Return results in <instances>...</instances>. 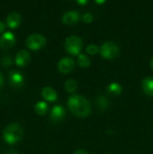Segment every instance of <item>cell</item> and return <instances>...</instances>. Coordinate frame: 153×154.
<instances>
[{"label":"cell","instance_id":"ba28073f","mask_svg":"<svg viewBox=\"0 0 153 154\" xmlns=\"http://www.w3.org/2000/svg\"><path fill=\"white\" fill-rule=\"evenodd\" d=\"M15 43L14 34L11 32H5L0 37V47L4 50L10 49Z\"/></svg>","mask_w":153,"mask_h":154},{"label":"cell","instance_id":"6da1fadb","mask_svg":"<svg viewBox=\"0 0 153 154\" xmlns=\"http://www.w3.org/2000/svg\"><path fill=\"white\" fill-rule=\"evenodd\" d=\"M68 106L70 112L78 117H87L91 114V104L84 97L72 95L68 99Z\"/></svg>","mask_w":153,"mask_h":154},{"label":"cell","instance_id":"9a60e30c","mask_svg":"<svg viewBox=\"0 0 153 154\" xmlns=\"http://www.w3.org/2000/svg\"><path fill=\"white\" fill-rule=\"evenodd\" d=\"M107 92L113 96H120L123 92V88L119 83L112 82L107 86Z\"/></svg>","mask_w":153,"mask_h":154},{"label":"cell","instance_id":"5bb4252c","mask_svg":"<svg viewBox=\"0 0 153 154\" xmlns=\"http://www.w3.org/2000/svg\"><path fill=\"white\" fill-rule=\"evenodd\" d=\"M142 87L146 95L153 97V77L145 78L142 82Z\"/></svg>","mask_w":153,"mask_h":154},{"label":"cell","instance_id":"484cf974","mask_svg":"<svg viewBox=\"0 0 153 154\" xmlns=\"http://www.w3.org/2000/svg\"><path fill=\"white\" fill-rule=\"evenodd\" d=\"M5 154H18V152L15 151V150H14V149H11V150H8Z\"/></svg>","mask_w":153,"mask_h":154},{"label":"cell","instance_id":"cb8c5ba5","mask_svg":"<svg viewBox=\"0 0 153 154\" xmlns=\"http://www.w3.org/2000/svg\"><path fill=\"white\" fill-rule=\"evenodd\" d=\"M5 29V23H4V22L0 21V32H4Z\"/></svg>","mask_w":153,"mask_h":154},{"label":"cell","instance_id":"2e32d148","mask_svg":"<svg viewBox=\"0 0 153 154\" xmlns=\"http://www.w3.org/2000/svg\"><path fill=\"white\" fill-rule=\"evenodd\" d=\"M65 90L69 93H75L78 90V83L73 79H69L64 83Z\"/></svg>","mask_w":153,"mask_h":154},{"label":"cell","instance_id":"ac0fdd59","mask_svg":"<svg viewBox=\"0 0 153 154\" xmlns=\"http://www.w3.org/2000/svg\"><path fill=\"white\" fill-rule=\"evenodd\" d=\"M34 110L35 112L40 115V116H43L47 113L48 111V105L47 103L43 102V101H39L35 104L34 106Z\"/></svg>","mask_w":153,"mask_h":154},{"label":"cell","instance_id":"7c38bea8","mask_svg":"<svg viewBox=\"0 0 153 154\" xmlns=\"http://www.w3.org/2000/svg\"><path fill=\"white\" fill-rule=\"evenodd\" d=\"M21 20V14L18 12H11L6 17V23L10 28H15L20 24Z\"/></svg>","mask_w":153,"mask_h":154},{"label":"cell","instance_id":"f1b7e54d","mask_svg":"<svg viewBox=\"0 0 153 154\" xmlns=\"http://www.w3.org/2000/svg\"><path fill=\"white\" fill-rule=\"evenodd\" d=\"M151 69H153V58L151 59Z\"/></svg>","mask_w":153,"mask_h":154},{"label":"cell","instance_id":"d6986e66","mask_svg":"<svg viewBox=\"0 0 153 154\" xmlns=\"http://www.w3.org/2000/svg\"><path fill=\"white\" fill-rule=\"evenodd\" d=\"M96 105H97L98 108H100L102 110H105L108 106V100H107V98L106 97L100 96L96 99Z\"/></svg>","mask_w":153,"mask_h":154},{"label":"cell","instance_id":"7402d4cb","mask_svg":"<svg viewBox=\"0 0 153 154\" xmlns=\"http://www.w3.org/2000/svg\"><path fill=\"white\" fill-rule=\"evenodd\" d=\"M93 19H94V16H93V14L91 13H85L83 14V16H82V21L84 23H92Z\"/></svg>","mask_w":153,"mask_h":154},{"label":"cell","instance_id":"d4e9b609","mask_svg":"<svg viewBox=\"0 0 153 154\" xmlns=\"http://www.w3.org/2000/svg\"><path fill=\"white\" fill-rule=\"evenodd\" d=\"M3 85H4V77H3V74L0 72V89L2 88Z\"/></svg>","mask_w":153,"mask_h":154},{"label":"cell","instance_id":"8992f818","mask_svg":"<svg viewBox=\"0 0 153 154\" xmlns=\"http://www.w3.org/2000/svg\"><path fill=\"white\" fill-rule=\"evenodd\" d=\"M75 68V61L72 58L64 57L60 60L58 63V69L60 73L62 74H69Z\"/></svg>","mask_w":153,"mask_h":154},{"label":"cell","instance_id":"83f0119b","mask_svg":"<svg viewBox=\"0 0 153 154\" xmlns=\"http://www.w3.org/2000/svg\"><path fill=\"white\" fill-rule=\"evenodd\" d=\"M105 2H106V1H96V4H104Z\"/></svg>","mask_w":153,"mask_h":154},{"label":"cell","instance_id":"8fae6325","mask_svg":"<svg viewBox=\"0 0 153 154\" xmlns=\"http://www.w3.org/2000/svg\"><path fill=\"white\" fill-rule=\"evenodd\" d=\"M31 60V55L28 51L26 50H21L17 52L15 56V63L16 65L20 67H23L29 63Z\"/></svg>","mask_w":153,"mask_h":154},{"label":"cell","instance_id":"4fadbf2b","mask_svg":"<svg viewBox=\"0 0 153 154\" xmlns=\"http://www.w3.org/2000/svg\"><path fill=\"white\" fill-rule=\"evenodd\" d=\"M41 96L42 97L49 101V102H54L58 99V93L55 89H53L50 87H45L41 90Z\"/></svg>","mask_w":153,"mask_h":154},{"label":"cell","instance_id":"44dd1931","mask_svg":"<svg viewBox=\"0 0 153 154\" xmlns=\"http://www.w3.org/2000/svg\"><path fill=\"white\" fill-rule=\"evenodd\" d=\"M86 51H87V53H88L90 55H96L100 52V47H98L97 45H95V44H89L86 48Z\"/></svg>","mask_w":153,"mask_h":154},{"label":"cell","instance_id":"603a6c76","mask_svg":"<svg viewBox=\"0 0 153 154\" xmlns=\"http://www.w3.org/2000/svg\"><path fill=\"white\" fill-rule=\"evenodd\" d=\"M73 154H88L87 152H86L85 150H82V149H79V150H77Z\"/></svg>","mask_w":153,"mask_h":154},{"label":"cell","instance_id":"7a4b0ae2","mask_svg":"<svg viewBox=\"0 0 153 154\" xmlns=\"http://www.w3.org/2000/svg\"><path fill=\"white\" fill-rule=\"evenodd\" d=\"M23 136V128L17 123H12L8 125L3 131L4 140L10 144L15 143L21 140Z\"/></svg>","mask_w":153,"mask_h":154},{"label":"cell","instance_id":"277c9868","mask_svg":"<svg viewBox=\"0 0 153 154\" xmlns=\"http://www.w3.org/2000/svg\"><path fill=\"white\" fill-rule=\"evenodd\" d=\"M120 52L119 46L114 42H106L100 47V55L106 60H114L115 59Z\"/></svg>","mask_w":153,"mask_h":154},{"label":"cell","instance_id":"52a82bcc","mask_svg":"<svg viewBox=\"0 0 153 154\" xmlns=\"http://www.w3.org/2000/svg\"><path fill=\"white\" fill-rule=\"evenodd\" d=\"M65 116H66V110H65L64 106H62L60 105L54 106L52 107V109L50 110V120L54 123L62 121L65 118Z\"/></svg>","mask_w":153,"mask_h":154},{"label":"cell","instance_id":"30bf717a","mask_svg":"<svg viewBox=\"0 0 153 154\" xmlns=\"http://www.w3.org/2000/svg\"><path fill=\"white\" fill-rule=\"evenodd\" d=\"M79 18H80L79 13L77 11L71 10V11H68L64 13V14L62 15V22L63 23L67 25H73V24H76L79 21Z\"/></svg>","mask_w":153,"mask_h":154},{"label":"cell","instance_id":"4316f807","mask_svg":"<svg viewBox=\"0 0 153 154\" xmlns=\"http://www.w3.org/2000/svg\"><path fill=\"white\" fill-rule=\"evenodd\" d=\"M87 3H88L87 0H78V5H86Z\"/></svg>","mask_w":153,"mask_h":154},{"label":"cell","instance_id":"e0dca14e","mask_svg":"<svg viewBox=\"0 0 153 154\" xmlns=\"http://www.w3.org/2000/svg\"><path fill=\"white\" fill-rule=\"evenodd\" d=\"M78 65L81 68H84V69L88 68L91 65V60L86 54L80 53L78 56Z\"/></svg>","mask_w":153,"mask_h":154},{"label":"cell","instance_id":"ffe728a7","mask_svg":"<svg viewBox=\"0 0 153 154\" xmlns=\"http://www.w3.org/2000/svg\"><path fill=\"white\" fill-rule=\"evenodd\" d=\"M0 63H1V65L3 67H9V66H11L12 63H13V60H12L11 55H9V54L4 55L1 58V60H0Z\"/></svg>","mask_w":153,"mask_h":154},{"label":"cell","instance_id":"3957f363","mask_svg":"<svg viewBox=\"0 0 153 154\" xmlns=\"http://www.w3.org/2000/svg\"><path fill=\"white\" fill-rule=\"evenodd\" d=\"M83 47V41L77 35H70L65 41V50L71 55L78 56Z\"/></svg>","mask_w":153,"mask_h":154},{"label":"cell","instance_id":"9c48e42d","mask_svg":"<svg viewBox=\"0 0 153 154\" xmlns=\"http://www.w3.org/2000/svg\"><path fill=\"white\" fill-rule=\"evenodd\" d=\"M9 83L12 87L15 88H19L23 87L24 84L23 76L16 70H12L9 73Z\"/></svg>","mask_w":153,"mask_h":154},{"label":"cell","instance_id":"5b68a950","mask_svg":"<svg viewBox=\"0 0 153 154\" xmlns=\"http://www.w3.org/2000/svg\"><path fill=\"white\" fill-rule=\"evenodd\" d=\"M25 44L29 49L36 51L42 48L46 44V38L42 34L32 33L26 38Z\"/></svg>","mask_w":153,"mask_h":154}]
</instances>
